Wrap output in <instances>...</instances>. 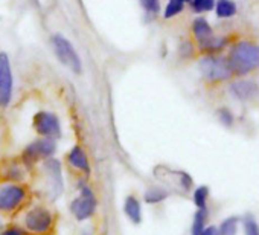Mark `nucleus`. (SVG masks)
<instances>
[{
	"instance_id": "1",
	"label": "nucleus",
	"mask_w": 259,
	"mask_h": 235,
	"mask_svg": "<svg viewBox=\"0 0 259 235\" xmlns=\"http://www.w3.org/2000/svg\"><path fill=\"white\" fill-rule=\"evenodd\" d=\"M227 60L235 75H245L259 67V46L251 42H238L232 46Z\"/></svg>"
},
{
	"instance_id": "2",
	"label": "nucleus",
	"mask_w": 259,
	"mask_h": 235,
	"mask_svg": "<svg viewBox=\"0 0 259 235\" xmlns=\"http://www.w3.org/2000/svg\"><path fill=\"white\" fill-rule=\"evenodd\" d=\"M200 72L203 78L209 83L226 81L233 75L229 60L221 58V57H213V55H206L200 61Z\"/></svg>"
},
{
	"instance_id": "3",
	"label": "nucleus",
	"mask_w": 259,
	"mask_h": 235,
	"mask_svg": "<svg viewBox=\"0 0 259 235\" xmlns=\"http://www.w3.org/2000/svg\"><path fill=\"white\" fill-rule=\"evenodd\" d=\"M23 224L26 230L37 233V235H45L52 229L54 217H52V212L46 209L45 206H34L25 214Z\"/></svg>"
},
{
	"instance_id": "4",
	"label": "nucleus",
	"mask_w": 259,
	"mask_h": 235,
	"mask_svg": "<svg viewBox=\"0 0 259 235\" xmlns=\"http://www.w3.org/2000/svg\"><path fill=\"white\" fill-rule=\"evenodd\" d=\"M28 191L23 185L8 182L0 186V212L11 214L26 200Z\"/></svg>"
},
{
	"instance_id": "5",
	"label": "nucleus",
	"mask_w": 259,
	"mask_h": 235,
	"mask_svg": "<svg viewBox=\"0 0 259 235\" xmlns=\"http://www.w3.org/2000/svg\"><path fill=\"white\" fill-rule=\"evenodd\" d=\"M52 46H54L55 55L58 57V60L66 67H69L73 73H81V70H82L81 58L78 57L75 48L72 46V43L66 37H63L60 34L54 35L52 37Z\"/></svg>"
},
{
	"instance_id": "6",
	"label": "nucleus",
	"mask_w": 259,
	"mask_h": 235,
	"mask_svg": "<svg viewBox=\"0 0 259 235\" xmlns=\"http://www.w3.org/2000/svg\"><path fill=\"white\" fill-rule=\"evenodd\" d=\"M13 69L7 52H0V107H8L13 98Z\"/></svg>"
},
{
	"instance_id": "7",
	"label": "nucleus",
	"mask_w": 259,
	"mask_h": 235,
	"mask_svg": "<svg viewBox=\"0 0 259 235\" xmlns=\"http://www.w3.org/2000/svg\"><path fill=\"white\" fill-rule=\"evenodd\" d=\"M55 150H57L55 139H52V138H43L41 136V139L34 141L32 144H29L25 148L22 159H23V162L26 165H32V164H35L40 159L51 158L55 153Z\"/></svg>"
},
{
	"instance_id": "8",
	"label": "nucleus",
	"mask_w": 259,
	"mask_h": 235,
	"mask_svg": "<svg viewBox=\"0 0 259 235\" xmlns=\"http://www.w3.org/2000/svg\"><path fill=\"white\" fill-rule=\"evenodd\" d=\"M70 211L73 214V217L79 221H84L87 218H90L95 211H96V197L93 194V191L82 185L81 186V194L72 202L70 205Z\"/></svg>"
},
{
	"instance_id": "9",
	"label": "nucleus",
	"mask_w": 259,
	"mask_h": 235,
	"mask_svg": "<svg viewBox=\"0 0 259 235\" xmlns=\"http://www.w3.org/2000/svg\"><path fill=\"white\" fill-rule=\"evenodd\" d=\"M34 129L35 132L43 136V138H52L57 139L61 135V126L57 114L51 113V111H38L34 116Z\"/></svg>"
},
{
	"instance_id": "10",
	"label": "nucleus",
	"mask_w": 259,
	"mask_h": 235,
	"mask_svg": "<svg viewBox=\"0 0 259 235\" xmlns=\"http://www.w3.org/2000/svg\"><path fill=\"white\" fill-rule=\"evenodd\" d=\"M257 92H259V87L251 80H239L230 84V93L241 101L251 99L253 96L257 95Z\"/></svg>"
},
{
	"instance_id": "11",
	"label": "nucleus",
	"mask_w": 259,
	"mask_h": 235,
	"mask_svg": "<svg viewBox=\"0 0 259 235\" xmlns=\"http://www.w3.org/2000/svg\"><path fill=\"white\" fill-rule=\"evenodd\" d=\"M192 34H194V37H195V40L198 43V49L206 46L215 37L213 31H212V26L203 17H198V19L194 20V23H192Z\"/></svg>"
},
{
	"instance_id": "12",
	"label": "nucleus",
	"mask_w": 259,
	"mask_h": 235,
	"mask_svg": "<svg viewBox=\"0 0 259 235\" xmlns=\"http://www.w3.org/2000/svg\"><path fill=\"white\" fill-rule=\"evenodd\" d=\"M67 162H69L70 167H73V168L78 170V171H82V173H85V174L90 173L89 158H87L85 151H84L79 145L73 147V148L69 151V154H67Z\"/></svg>"
},
{
	"instance_id": "13",
	"label": "nucleus",
	"mask_w": 259,
	"mask_h": 235,
	"mask_svg": "<svg viewBox=\"0 0 259 235\" xmlns=\"http://www.w3.org/2000/svg\"><path fill=\"white\" fill-rule=\"evenodd\" d=\"M123 211L128 215V218L132 220L133 223L139 224L142 220V211H141V203L136 197L128 195L125 199V205H123Z\"/></svg>"
},
{
	"instance_id": "14",
	"label": "nucleus",
	"mask_w": 259,
	"mask_h": 235,
	"mask_svg": "<svg viewBox=\"0 0 259 235\" xmlns=\"http://www.w3.org/2000/svg\"><path fill=\"white\" fill-rule=\"evenodd\" d=\"M215 11L220 19H229L236 14V5L232 0H218L215 4Z\"/></svg>"
},
{
	"instance_id": "15",
	"label": "nucleus",
	"mask_w": 259,
	"mask_h": 235,
	"mask_svg": "<svg viewBox=\"0 0 259 235\" xmlns=\"http://www.w3.org/2000/svg\"><path fill=\"white\" fill-rule=\"evenodd\" d=\"M4 177L7 180H13V182H19L25 177V173H23V167L20 164H8L5 167V174Z\"/></svg>"
},
{
	"instance_id": "16",
	"label": "nucleus",
	"mask_w": 259,
	"mask_h": 235,
	"mask_svg": "<svg viewBox=\"0 0 259 235\" xmlns=\"http://www.w3.org/2000/svg\"><path fill=\"white\" fill-rule=\"evenodd\" d=\"M204 220H206V209H198V212L195 214L194 218V224H192V235H201L204 227Z\"/></svg>"
},
{
	"instance_id": "17",
	"label": "nucleus",
	"mask_w": 259,
	"mask_h": 235,
	"mask_svg": "<svg viewBox=\"0 0 259 235\" xmlns=\"http://www.w3.org/2000/svg\"><path fill=\"white\" fill-rule=\"evenodd\" d=\"M236 226H238V218L236 217L226 218L220 226V235H235L236 233Z\"/></svg>"
},
{
	"instance_id": "18",
	"label": "nucleus",
	"mask_w": 259,
	"mask_h": 235,
	"mask_svg": "<svg viewBox=\"0 0 259 235\" xmlns=\"http://www.w3.org/2000/svg\"><path fill=\"white\" fill-rule=\"evenodd\" d=\"M215 0H191V7L195 13H207L215 8Z\"/></svg>"
},
{
	"instance_id": "19",
	"label": "nucleus",
	"mask_w": 259,
	"mask_h": 235,
	"mask_svg": "<svg viewBox=\"0 0 259 235\" xmlns=\"http://www.w3.org/2000/svg\"><path fill=\"white\" fill-rule=\"evenodd\" d=\"M166 197H168V192L165 189H160V188H151L145 192V200L148 203H157Z\"/></svg>"
},
{
	"instance_id": "20",
	"label": "nucleus",
	"mask_w": 259,
	"mask_h": 235,
	"mask_svg": "<svg viewBox=\"0 0 259 235\" xmlns=\"http://www.w3.org/2000/svg\"><path fill=\"white\" fill-rule=\"evenodd\" d=\"M183 5H185L183 2H177V0H169V4L166 5L165 13H163L165 19H172L177 14H180L183 11Z\"/></svg>"
},
{
	"instance_id": "21",
	"label": "nucleus",
	"mask_w": 259,
	"mask_h": 235,
	"mask_svg": "<svg viewBox=\"0 0 259 235\" xmlns=\"http://www.w3.org/2000/svg\"><path fill=\"white\" fill-rule=\"evenodd\" d=\"M207 195H209V189L206 186H200V188L195 189V192H194V202H195V205H197L198 209H206Z\"/></svg>"
},
{
	"instance_id": "22",
	"label": "nucleus",
	"mask_w": 259,
	"mask_h": 235,
	"mask_svg": "<svg viewBox=\"0 0 259 235\" xmlns=\"http://www.w3.org/2000/svg\"><path fill=\"white\" fill-rule=\"evenodd\" d=\"M244 229H245V235H259V227L253 217H245Z\"/></svg>"
},
{
	"instance_id": "23",
	"label": "nucleus",
	"mask_w": 259,
	"mask_h": 235,
	"mask_svg": "<svg viewBox=\"0 0 259 235\" xmlns=\"http://www.w3.org/2000/svg\"><path fill=\"white\" fill-rule=\"evenodd\" d=\"M218 120L221 121V124H224L226 127H230L233 124V114L230 110L227 108H220L218 110Z\"/></svg>"
},
{
	"instance_id": "24",
	"label": "nucleus",
	"mask_w": 259,
	"mask_h": 235,
	"mask_svg": "<svg viewBox=\"0 0 259 235\" xmlns=\"http://www.w3.org/2000/svg\"><path fill=\"white\" fill-rule=\"evenodd\" d=\"M141 5L148 13H159L160 0H141Z\"/></svg>"
},
{
	"instance_id": "25",
	"label": "nucleus",
	"mask_w": 259,
	"mask_h": 235,
	"mask_svg": "<svg viewBox=\"0 0 259 235\" xmlns=\"http://www.w3.org/2000/svg\"><path fill=\"white\" fill-rule=\"evenodd\" d=\"M0 235H26V232H25V229H22V227L11 226V227H7L5 230L0 232Z\"/></svg>"
},
{
	"instance_id": "26",
	"label": "nucleus",
	"mask_w": 259,
	"mask_h": 235,
	"mask_svg": "<svg viewBox=\"0 0 259 235\" xmlns=\"http://www.w3.org/2000/svg\"><path fill=\"white\" fill-rule=\"evenodd\" d=\"M201 235H220V230H218L217 227H213V226H209V227H206V229L203 230Z\"/></svg>"
},
{
	"instance_id": "27",
	"label": "nucleus",
	"mask_w": 259,
	"mask_h": 235,
	"mask_svg": "<svg viewBox=\"0 0 259 235\" xmlns=\"http://www.w3.org/2000/svg\"><path fill=\"white\" fill-rule=\"evenodd\" d=\"M177 2H183L185 4V2H191V0H177Z\"/></svg>"
}]
</instances>
